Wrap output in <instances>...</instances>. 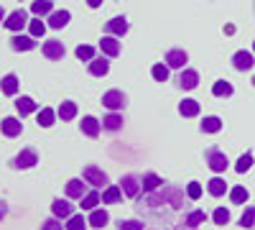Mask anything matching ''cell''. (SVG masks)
Returning <instances> with one entry per match:
<instances>
[{"mask_svg": "<svg viewBox=\"0 0 255 230\" xmlns=\"http://www.w3.org/2000/svg\"><path fill=\"white\" fill-rule=\"evenodd\" d=\"M179 113L184 118H197L199 115V102L197 100H181L179 102Z\"/></svg>", "mask_w": 255, "mask_h": 230, "instance_id": "obj_22", "label": "cell"}, {"mask_svg": "<svg viewBox=\"0 0 255 230\" xmlns=\"http://www.w3.org/2000/svg\"><path fill=\"white\" fill-rule=\"evenodd\" d=\"M67 230H87V220H84L82 215H72L67 220Z\"/></svg>", "mask_w": 255, "mask_h": 230, "instance_id": "obj_38", "label": "cell"}, {"mask_svg": "<svg viewBox=\"0 0 255 230\" xmlns=\"http://www.w3.org/2000/svg\"><path fill=\"white\" fill-rule=\"evenodd\" d=\"M33 164H38V154L33 149H23L15 159H13V166L15 169H31Z\"/></svg>", "mask_w": 255, "mask_h": 230, "instance_id": "obj_8", "label": "cell"}, {"mask_svg": "<svg viewBox=\"0 0 255 230\" xmlns=\"http://www.w3.org/2000/svg\"><path fill=\"white\" fill-rule=\"evenodd\" d=\"M250 166H253V154L245 151V154L238 159V164H235V172H238V174H245V172H250Z\"/></svg>", "mask_w": 255, "mask_h": 230, "instance_id": "obj_37", "label": "cell"}, {"mask_svg": "<svg viewBox=\"0 0 255 230\" xmlns=\"http://www.w3.org/2000/svg\"><path fill=\"white\" fill-rule=\"evenodd\" d=\"M253 51H255V41H253Z\"/></svg>", "mask_w": 255, "mask_h": 230, "instance_id": "obj_50", "label": "cell"}, {"mask_svg": "<svg viewBox=\"0 0 255 230\" xmlns=\"http://www.w3.org/2000/svg\"><path fill=\"white\" fill-rule=\"evenodd\" d=\"M100 202H102V195L97 190H92V192H87V195L82 197V210H95Z\"/></svg>", "mask_w": 255, "mask_h": 230, "instance_id": "obj_31", "label": "cell"}, {"mask_svg": "<svg viewBox=\"0 0 255 230\" xmlns=\"http://www.w3.org/2000/svg\"><path fill=\"white\" fill-rule=\"evenodd\" d=\"M15 110H18L20 118H23V115H31V113L36 110V102H33L31 97H18V100H15Z\"/></svg>", "mask_w": 255, "mask_h": 230, "instance_id": "obj_27", "label": "cell"}, {"mask_svg": "<svg viewBox=\"0 0 255 230\" xmlns=\"http://www.w3.org/2000/svg\"><path fill=\"white\" fill-rule=\"evenodd\" d=\"M0 131H3V136H8V138H15V136H20V131H23V123H20L18 118H3Z\"/></svg>", "mask_w": 255, "mask_h": 230, "instance_id": "obj_15", "label": "cell"}, {"mask_svg": "<svg viewBox=\"0 0 255 230\" xmlns=\"http://www.w3.org/2000/svg\"><path fill=\"white\" fill-rule=\"evenodd\" d=\"M145 225L140 220H120L118 223V230H143Z\"/></svg>", "mask_w": 255, "mask_h": 230, "instance_id": "obj_44", "label": "cell"}, {"mask_svg": "<svg viewBox=\"0 0 255 230\" xmlns=\"http://www.w3.org/2000/svg\"><path fill=\"white\" fill-rule=\"evenodd\" d=\"M253 230H255V228H253Z\"/></svg>", "mask_w": 255, "mask_h": 230, "instance_id": "obj_52", "label": "cell"}, {"mask_svg": "<svg viewBox=\"0 0 255 230\" xmlns=\"http://www.w3.org/2000/svg\"><path fill=\"white\" fill-rule=\"evenodd\" d=\"M69 10H54V13H49V26L51 28H64L69 23Z\"/></svg>", "mask_w": 255, "mask_h": 230, "instance_id": "obj_21", "label": "cell"}, {"mask_svg": "<svg viewBox=\"0 0 255 230\" xmlns=\"http://www.w3.org/2000/svg\"><path fill=\"white\" fill-rule=\"evenodd\" d=\"M102 128H105V131H113V133L120 131V128H123V115H120V113H110L108 118L102 120Z\"/></svg>", "mask_w": 255, "mask_h": 230, "instance_id": "obj_30", "label": "cell"}, {"mask_svg": "<svg viewBox=\"0 0 255 230\" xmlns=\"http://www.w3.org/2000/svg\"><path fill=\"white\" fill-rule=\"evenodd\" d=\"M82 177H84V182L87 184H92V187H108V174H105L102 169H97V166H84V172H82Z\"/></svg>", "mask_w": 255, "mask_h": 230, "instance_id": "obj_4", "label": "cell"}, {"mask_svg": "<svg viewBox=\"0 0 255 230\" xmlns=\"http://www.w3.org/2000/svg\"><path fill=\"white\" fill-rule=\"evenodd\" d=\"M240 225H243V228H255V207H248V210L243 213Z\"/></svg>", "mask_w": 255, "mask_h": 230, "instance_id": "obj_43", "label": "cell"}, {"mask_svg": "<svg viewBox=\"0 0 255 230\" xmlns=\"http://www.w3.org/2000/svg\"><path fill=\"white\" fill-rule=\"evenodd\" d=\"M100 49H102V54L105 56H110V59H115V56H120V41L115 38V36H108V33H105L102 36V41H100Z\"/></svg>", "mask_w": 255, "mask_h": 230, "instance_id": "obj_9", "label": "cell"}, {"mask_svg": "<svg viewBox=\"0 0 255 230\" xmlns=\"http://www.w3.org/2000/svg\"><path fill=\"white\" fill-rule=\"evenodd\" d=\"M140 184H143V192L151 195V192H156V190H161V187H163V179H161L158 174H153V172H148V174L140 179Z\"/></svg>", "mask_w": 255, "mask_h": 230, "instance_id": "obj_17", "label": "cell"}, {"mask_svg": "<svg viewBox=\"0 0 255 230\" xmlns=\"http://www.w3.org/2000/svg\"><path fill=\"white\" fill-rule=\"evenodd\" d=\"M128 28H130V26H128L125 15H115V18H110L108 23H105V33H108V36H120L123 38L128 33Z\"/></svg>", "mask_w": 255, "mask_h": 230, "instance_id": "obj_5", "label": "cell"}, {"mask_svg": "<svg viewBox=\"0 0 255 230\" xmlns=\"http://www.w3.org/2000/svg\"><path fill=\"white\" fill-rule=\"evenodd\" d=\"M140 179L135 177V174H125L123 179H120V190H123V195L125 197H138V192H140Z\"/></svg>", "mask_w": 255, "mask_h": 230, "instance_id": "obj_6", "label": "cell"}, {"mask_svg": "<svg viewBox=\"0 0 255 230\" xmlns=\"http://www.w3.org/2000/svg\"><path fill=\"white\" fill-rule=\"evenodd\" d=\"M110 72V61L105 59V56H95L92 61H90V74L92 77H105Z\"/></svg>", "mask_w": 255, "mask_h": 230, "instance_id": "obj_16", "label": "cell"}, {"mask_svg": "<svg viewBox=\"0 0 255 230\" xmlns=\"http://www.w3.org/2000/svg\"><path fill=\"white\" fill-rule=\"evenodd\" d=\"M26 23H28V13H26V10H13V13L5 18L3 26H5L8 31H20Z\"/></svg>", "mask_w": 255, "mask_h": 230, "instance_id": "obj_11", "label": "cell"}, {"mask_svg": "<svg viewBox=\"0 0 255 230\" xmlns=\"http://www.w3.org/2000/svg\"><path fill=\"white\" fill-rule=\"evenodd\" d=\"M56 115H59L61 120H74V115H77V102H72V100L61 102L59 110H56Z\"/></svg>", "mask_w": 255, "mask_h": 230, "instance_id": "obj_24", "label": "cell"}, {"mask_svg": "<svg viewBox=\"0 0 255 230\" xmlns=\"http://www.w3.org/2000/svg\"><path fill=\"white\" fill-rule=\"evenodd\" d=\"M204 220H207V213L204 210H194V213H189V218L184 220V225H186V230H197Z\"/></svg>", "mask_w": 255, "mask_h": 230, "instance_id": "obj_26", "label": "cell"}, {"mask_svg": "<svg viewBox=\"0 0 255 230\" xmlns=\"http://www.w3.org/2000/svg\"><path fill=\"white\" fill-rule=\"evenodd\" d=\"M102 105L108 108V110H113V113H118V110H123L128 105V97L120 90H110V92L102 95Z\"/></svg>", "mask_w": 255, "mask_h": 230, "instance_id": "obj_3", "label": "cell"}, {"mask_svg": "<svg viewBox=\"0 0 255 230\" xmlns=\"http://www.w3.org/2000/svg\"><path fill=\"white\" fill-rule=\"evenodd\" d=\"M28 31H31L33 38H38V36H44V33H46V26L41 23V20H31V23H28Z\"/></svg>", "mask_w": 255, "mask_h": 230, "instance_id": "obj_45", "label": "cell"}, {"mask_svg": "<svg viewBox=\"0 0 255 230\" xmlns=\"http://www.w3.org/2000/svg\"><path fill=\"white\" fill-rule=\"evenodd\" d=\"M41 51H44V56H46V59H51V61H59V59H64V54H67L64 44H61V41H56V38L46 41V44L41 46Z\"/></svg>", "mask_w": 255, "mask_h": 230, "instance_id": "obj_7", "label": "cell"}, {"mask_svg": "<svg viewBox=\"0 0 255 230\" xmlns=\"http://www.w3.org/2000/svg\"><path fill=\"white\" fill-rule=\"evenodd\" d=\"M204 159H207V166H209L215 174H222L227 166H230L225 151H220V149H207V151H204Z\"/></svg>", "mask_w": 255, "mask_h": 230, "instance_id": "obj_2", "label": "cell"}, {"mask_svg": "<svg viewBox=\"0 0 255 230\" xmlns=\"http://www.w3.org/2000/svg\"><path fill=\"white\" fill-rule=\"evenodd\" d=\"M253 64H255V56L250 51H235V56H232V67L238 72H248L253 69Z\"/></svg>", "mask_w": 255, "mask_h": 230, "instance_id": "obj_13", "label": "cell"}, {"mask_svg": "<svg viewBox=\"0 0 255 230\" xmlns=\"http://www.w3.org/2000/svg\"><path fill=\"white\" fill-rule=\"evenodd\" d=\"M179 85H181L184 90H194V87L199 85V74H197L194 69H184L181 77H179Z\"/></svg>", "mask_w": 255, "mask_h": 230, "instance_id": "obj_20", "label": "cell"}, {"mask_svg": "<svg viewBox=\"0 0 255 230\" xmlns=\"http://www.w3.org/2000/svg\"><path fill=\"white\" fill-rule=\"evenodd\" d=\"M120 200H123V190H120V187H115V184H110L108 190L102 192V202H105V205H115V202H120Z\"/></svg>", "mask_w": 255, "mask_h": 230, "instance_id": "obj_28", "label": "cell"}, {"mask_svg": "<svg viewBox=\"0 0 255 230\" xmlns=\"http://www.w3.org/2000/svg\"><path fill=\"white\" fill-rule=\"evenodd\" d=\"M143 205L145 207H158V205H171L174 210H181L184 207V192L179 190V187H163V190H156L151 192L148 197H143Z\"/></svg>", "mask_w": 255, "mask_h": 230, "instance_id": "obj_1", "label": "cell"}, {"mask_svg": "<svg viewBox=\"0 0 255 230\" xmlns=\"http://www.w3.org/2000/svg\"><path fill=\"white\" fill-rule=\"evenodd\" d=\"M186 197L189 200H199L202 197V184L199 182H189L186 184Z\"/></svg>", "mask_w": 255, "mask_h": 230, "instance_id": "obj_42", "label": "cell"}, {"mask_svg": "<svg viewBox=\"0 0 255 230\" xmlns=\"http://www.w3.org/2000/svg\"><path fill=\"white\" fill-rule=\"evenodd\" d=\"M186 61H189V56H186L184 49H171V51L166 54V67L168 69H184Z\"/></svg>", "mask_w": 255, "mask_h": 230, "instance_id": "obj_12", "label": "cell"}, {"mask_svg": "<svg viewBox=\"0 0 255 230\" xmlns=\"http://www.w3.org/2000/svg\"><path fill=\"white\" fill-rule=\"evenodd\" d=\"M54 120H56V113L51 108H44V110L38 113V125H41V128H51Z\"/></svg>", "mask_w": 255, "mask_h": 230, "instance_id": "obj_36", "label": "cell"}, {"mask_svg": "<svg viewBox=\"0 0 255 230\" xmlns=\"http://www.w3.org/2000/svg\"><path fill=\"white\" fill-rule=\"evenodd\" d=\"M108 223H110V215L105 213V210H97V207H95V210L90 213V225L92 228H105Z\"/></svg>", "mask_w": 255, "mask_h": 230, "instance_id": "obj_32", "label": "cell"}, {"mask_svg": "<svg viewBox=\"0 0 255 230\" xmlns=\"http://www.w3.org/2000/svg\"><path fill=\"white\" fill-rule=\"evenodd\" d=\"M222 131V120L217 115H209L202 120V133H220Z\"/></svg>", "mask_w": 255, "mask_h": 230, "instance_id": "obj_29", "label": "cell"}, {"mask_svg": "<svg viewBox=\"0 0 255 230\" xmlns=\"http://www.w3.org/2000/svg\"><path fill=\"white\" fill-rule=\"evenodd\" d=\"M74 54H77L79 61H92V59H95V49H92V46H77Z\"/></svg>", "mask_w": 255, "mask_h": 230, "instance_id": "obj_40", "label": "cell"}, {"mask_svg": "<svg viewBox=\"0 0 255 230\" xmlns=\"http://www.w3.org/2000/svg\"><path fill=\"white\" fill-rule=\"evenodd\" d=\"M64 228H67V225H61L59 218H49V220L41 223V230H64Z\"/></svg>", "mask_w": 255, "mask_h": 230, "instance_id": "obj_46", "label": "cell"}, {"mask_svg": "<svg viewBox=\"0 0 255 230\" xmlns=\"http://www.w3.org/2000/svg\"><path fill=\"white\" fill-rule=\"evenodd\" d=\"M230 200H232V205H245L250 200V192L245 190V187H232V190H230Z\"/></svg>", "mask_w": 255, "mask_h": 230, "instance_id": "obj_34", "label": "cell"}, {"mask_svg": "<svg viewBox=\"0 0 255 230\" xmlns=\"http://www.w3.org/2000/svg\"><path fill=\"white\" fill-rule=\"evenodd\" d=\"M87 5H90V8H100L102 0H87Z\"/></svg>", "mask_w": 255, "mask_h": 230, "instance_id": "obj_47", "label": "cell"}, {"mask_svg": "<svg viewBox=\"0 0 255 230\" xmlns=\"http://www.w3.org/2000/svg\"><path fill=\"white\" fill-rule=\"evenodd\" d=\"M225 190H227V184H225V179H220V177L209 179V184H207V192H209L212 197H222Z\"/></svg>", "mask_w": 255, "mask_h": 230, "instance_id": "obj_33", "label": "cell"}, {"mask_svg": "<svg viewBox=\"0 0 255 230\" xmlns=\"http://www.w3.org/2000/svg\"><path fill=\"white\" fill-rule=\"evenodd\" d=\"M151 74H153L156 82H166V79H168V67H166V64H153V67H151Z\"/></svg>", "mask_w": 255, "mask_h": 230, "instance_id": "obj_39", "label": "cell"}, {"mask_svg": "<svg viewBox=\"0 0 255 230\" xmlns=\"http://www.w3.org/2000/svg\"><path fill=\"white\" fill-rule=\"evenodd\" d=\"M253 85H255V77H253Z\"/></svg>", "mask_w": 255, "mask_h": 230, "instance_id": "obj_51", "label": "cell"}, {"mask_svg": "<svg viewBox=\"0 0 255 230\" xmlns=\"http://www.w3.org/2000/svg\"><path fill=\"white\" fill-rule=\"evenodd\" d=\"M212 95H215V97H230L232 95V85L225 82V79H220V82L212 85Z\"/></svg>", "mask_w": 255, "mask_h": 230, "instance_id": "obj_35", "label": "cell"}, {"mask_svg": "<svg viewBox=\"0 0 255 230\" xmlns=\"http://www.w3.org/2000/svg\"><path fill=\"white\" fill-rule=\"evenodd\" d=\"M3 218H5V205L0 202V220H3Z\"/></svg>", "mask_w": 255, "mask_h": 230, "instance_id": "obj_49", "label": "cell"}, {"mask_svg": "<svg viewBox=\"0 0 255 230\" xmlns=\"http://www.w3.org/2000/svg\"><path fill=\"white\" fill-rule=\"evenodd\" d=\"M5 18H8V15H5V10H3V5H0V23H5Z\"/></svg>", "mask_w": 255, "mask_h": 230, "instance_id": "obj_48", "label": "cell"}, {"mask_svg": "<svg viewBox=\"0 0 255 230\" xmlns=\"http://www.w3.org/2000/svg\"><path fill=\"white\" fill-rule=\"evenodd\" d=\"M18 85H20V82H18L15 74H5L3 79H0V92L8 95V97H13V95L18 92Z\"/></svg>", "mask_w": 255, "mask_h": 230, "instance_id": "obj_19", "label": "cell"}, {"mask_svg": "<svg viewBox=\"0 0 255 230\" xmlns=\"http://www.w3.org/2000/svg\"><path fill=\"white\" fill-rule=\"evenodd\" d=\"M31 13L33 15H49V13H54V3H51V0H33V3H31Z\"/></svg>", "mask_w": 255, "mask_h": 230, "instance_id": "obj_25", "label": "cell"}, {"mask_svg": "<svg viewBox=\"0 0 255 230\" xmlns=\"http://www.w3.org/2000/svg\"><path fill=\"white\" fill-rule=\"evenodd\" d=\"M212 220H215V225H227V223H230V210H225V207H217L215 215H212Z\"/></svg>", "mask_w": 255, "mask_h": 230, "instance_id": "obj_41", "label": "cell"}, {"mask_svg": "<svg viewBox=\"0 0 255 230\" xmlns=\"http://www.w3.org/2000/svg\"><path fill=\"white\" fill-rule=\"evenodd\" d=\"M100 131H102L100 120H95L92 115L82 118V133H84V136H90V138H97V136H100Z\"/></svg>", "mask_w": 255, "mask_h": 230, "instance_id": "obj_18", "label": "cell"}, {"mask_svg": "<svg viewBox=\"0 0 255 230\" xmlns=\"http://www.w3.org/2000/svg\"><path fill=\"white\" fill-rule=\"evenodd\" d=\"M51 213L59 220H69L74 215V205H69V200H54L51 202Z\"/></svg>", "mask_w": 255, "mask_h": 230, "instance_id": "obj_10", "label": "cell"}, {"mask_svg": "<svg viewBox=\"0 0 255 230\" xmlns=\"http://www.w3.org/2000/svg\"><path fill=\"white\" fill-rule=\"evenodd\" d=\"M84 195H87V190H84L82 179H72V182H67V197H72V200H82Z\"/></svg>", "mask_w": 255, "mask_h": 230, "instance_id": "obj_23", "label": "cell"}, {"mask_svg": "<svg viewBox=\"0 0 255 230\" xmlns=\"http://www.w3.org/2000/svg\"><path fill=\"white\" fill-rule=\"evenodd\" d=\"M10 49H13V51H31V49H36V38H33V36H20V33H15V36L10 38Z\"/></svg>", "mask_w": 255, "mask_h": 230, "instance_id": "obj_14", "label": "cell"}]
</instances>
